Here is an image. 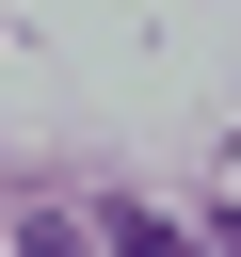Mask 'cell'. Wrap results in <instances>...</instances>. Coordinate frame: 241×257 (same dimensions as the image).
Here are the masks:
<instances>
[{"mask_svg":"<svg viewBox=\"0 0 241 257\" xmlns=\"http://www.w3.org/2000/svg\"><path fill=\"white\" fill-rule=\"evenodd\" d=\"M225 257H241V225H225Z\"/></svg>","mask_w":241,"mask_h":257,"instance_id":"3957f363","label":"cell"},{"mask_svg":"<svg viewBox=\"0 0 241 257\" xmlns=\"http://www.w3.org/2000/svg\"><path fill=\"white\" fill-rule=\"evenodd\" d=\"M16 257H80V225H32V241H16Z\"/></svg>","mask_w":241,"mask_h":257,"instance_id":"7a4b0ae2","label":"cell"},{"mask_svg":"<svg viewBox=\"0 0 241 257\" xmlns=\"http://www.w3.org/2000/svg\"><path fill=\"white\" fill-rule=\"evenodd\" d=\"M112 257H193V241H177L161 209H112Z\"/></svg>","mask_w":241,"mask_h":257,"instance_id":"6da1fadb","label":"cell"}]
</instances>
